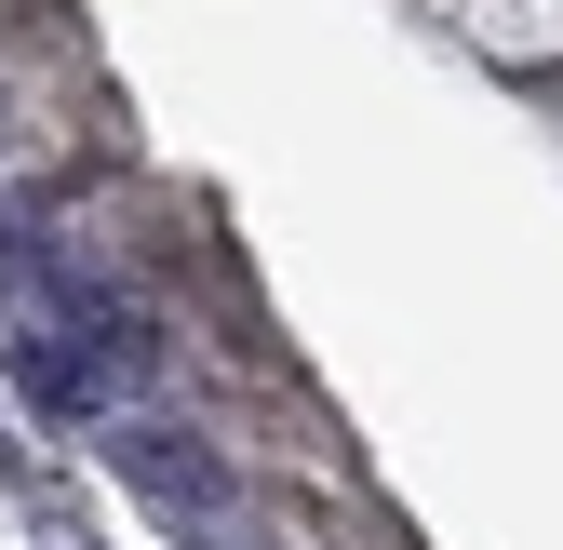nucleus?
<instances>
[{
	"label": "nucleus",
	"mask_w": 563,
	"mask_h": 550,
	"mask_svg": "<svg viewBox=\"0 0 563 550\" xmlns=\"http://www.w3.org/2000/svg\"><path fill=\"white\" fill-rule=\"evenodd\" d=\"M121 470H134L148 497H188V510H216V457H188L175 430H121Z\"/></svg>",
	"instance_id": "nucleus-1"
}]
</instances>
